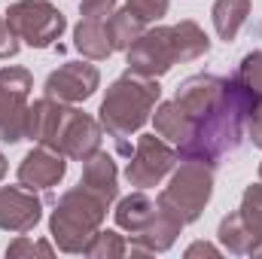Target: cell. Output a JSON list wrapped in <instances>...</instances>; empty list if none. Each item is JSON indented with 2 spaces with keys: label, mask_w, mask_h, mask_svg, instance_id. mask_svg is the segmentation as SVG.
<instances>
[{
  "label": "cell",
  "mask_w": 262,
  "mask_h": 259,
  "mask_svg": "<svg viewBox=\"0 0 262 259\" xmlns=\"http://www.w3.org/2000/svg\"><path fill=\"white\" fill-rule=\"evenodd\" d=\"M174 101L192 122L189 143L177 149L180 159L192 156L210 165H220L223 156L241 146L250 101L235 76L192 73L177 85Z\"/></svg>",
  "instance_id": "6da1fadb"
},
{
  "label": "cell",
  "mask_w": 262,
  "mask_h": 259,
  "mask_svg": "<svg viewBox=\"0 0 262 259\" xmlns=\"http://www.w3.org/2000/svg\"><path fill=\"white\" fill-rule=\"evenodd\" d=\"M207 52H210V37L204 34V28L192 18H183L177 25L146 28L125 49V70L159 79L174 64L195 61Z\"/></svg>",
  "instance_id": "7a4b0ae2"
},
{
  "label": "cell",
  "mask_w": 262,
  "mask_h": 259,
  "mask_svg": "<svg viewBox=\"0 0 262 259\" xmlns=\"http://www.w3.org/2000/svg\"><path fill=\"white\" fill-rule=\"evenodd\" d=\"M159 98H162L159 79L137 76V73L125 70L122 76H116L107 85V95H104L101 110H98V122H101V128L107 131L110 137H116V143L128 153L125 140L131 134H137L152 119V110H156Z\"/></svg>",
  "instance_id": "3957f363"
},
{
  "label": "cell",
  "mask_w": 262,
  "mask_h": 259,
  "mask_svg": "<svg viewBox=\"0 0 262 259\" xmlns=\"http://www.w3.org/2000/svg\"><path fill=\"white\" fill-rule=\"evenodd\" d=\"M107 207H110V201L104 195L92 192L82 183L67 189L49 217V235H52L55 247L61 253H82L85 244L95 238V232L104 226Z\"/></svg>",
  "instance_id": "277c9868"
},
{
  "label": "cell",
  "mask_w": 262,
  "mask_h": 259,
  "mask_svg": "<svg viewBox=\"0 0 262 259\" xmlns=\"http://www.w3.org/2000/svg\"><path fill=\"white\" fill-rule=\"evenodd\" d=\"M213 168L216 165L204 159H192V156L180 159L177 168L171 171V183L156 195L159 207L177 217L183 226L195 223L213 195Z\"/></svg>",
  "instance_id": "5b68a950"
},
{
  "label": "cell",
  "mask_w": 262,
  "mask_h": 259,
  "mask_svg": "<svg viewBox=\"0 0 262 259\" xmlns=\"http://www.w3.org/2000/svg\"><path fill=\"white\" fill-rule=\"evenodd\" d=\"M3 18L12 28V34L25 40L31 49H49L67 31L64 12L49 0H15L9 3Z\"/></svg>",
  "instance_id": "8992f818"
},
{
  "label": "cell",
  "mask_w": 262,
  "mask_h": 259,
  "mask_svg": "<svg viewBox=\"0 0 262 259\" xmlns=\"http://www.w3.org/2000/svg\"><path fill=\"white\" fill-rule=\"evenodd\" d=\"M31 89H34V73L28 67L9 64L0 70V140L3 143L25 140Z\"/></svg>",
  "instance_id": "52a82bcc"
},
{
  "label": "cell",
  "mask_w": 262,
  "mask_h": 259,
  "mask_svg": "<svg viewBox=\"0 0 262 259\" xmlns=\"http://www.w3.org/2000/svg\"><path fill=\"white\" fill-rule=\"evenodd\" d=\"M177 162H180L177 146H171L165 137L140 134L125 165V180L134 189H152L177 168Z\"/></svg>",
  "instance_id": "ba28073f"
},
{
  "label": "cell",
  "mask_w": 262,
  "mask_h": 259,
  "mask_svg": "<svg viewBox=\"0 0 262 259\" xmlns=\"http://www.w3.org/2000/svg\"><path fill=\"white\" fill-rule=\"evenodd\" d=\"M101 122L92 119L89 113L76 110L73 104H67L61 119H58V128L49 140V149L61 153L73 162H85L92 153L101 149Z\"/></svg>",
  "instance_id": "9c48e42d"
},
{
  "label": "cell",
  "mask_w": 262,
  "mask_h": 259,
  "mask_svg": "<svg viewBox=\"0 0 262 259\" xmlns=\"http://www.w3.org/2000/svg\"><path fill=\"white\" fill-rule=\"evenodd\" d=\"M101 89V70L89 61H64L43 82V95L61 104H82Z\"/></svg>",
  "instance_id": "30bf717a"
},
{
  "label": "cell",
  "mask_w": 262,
  "mask_h": 259,
  "mask_svg": "<svg viewBox=\"0 0 262 259\" xmlns=\"http://www.w3.org/2000/svg\"><path fill=\"white\" fill-rule=\"evenodd\" d=\"M43 220V201L34 189L18 186H0V229L25 235Z\"/></svg>",
  "instance_id": "8fae6325"
},
{
  "label": "cell",
  "mask_w": 262,
  "mask_h": 259,
  "mask_svg": "<svg viewBox=\"0 0 262 259\" xmlns=\"http://www.w3.org/2000/svg\"><path fill=\"white\" fill-rule=\"evenodd\" d=\"M64 174H67V156H61V153H55V149L37 143V146L21 159L15 177H18V183H21L25 189L46 192V189L58 186V183L64 180Z\"/></svg>",
  "instance_id": "7c38bea8"
},
{
  "label": "cell",
  "mask_w": 262,
  "mask_h": 259,
  "mask_svg": "<svg viewBox=\"0 0 262 259\" xmlns=\"http://www.w3.org/2000/svg\"><path fill=\"white\" fill-rule=\"evenodd\" d=\"M82 186H89L92 192L104 195L110 204L119 198V168H116V159L104 149L92 153L85 162H82V177H79Z\"/></svg>",
  "instance_id": "4fadbf2b"
},
{
  "label": "cell",
  "mask_w": 262,
  "mask_h": 259,
  "mask_svg": "<svg viewBox=\"0 0 262 259\" xmlns=\"http://www.w3.org/2000/svg\"><path fill=\"white\" fill-rule=\"evenodd\" d=\"M113 213H116V226L125 229L131 238H137V235L156 220V213H159V201L149 198L146 189H134L131 195L119 198V204H116Z\"/></svg>",
  "instance_id": "5bb4252c"
},
{
  "label": "cell",
  "mask_w": 262,
  "mask_h": 259,
  "mask_svg": "<svg viewBox=\"0 0 262 259\" xmlns=\"http://www.w3.org/2000/svg\"><path fill=\"white\" fill-rule=\"evenodd\" d=\"M73 46L89 61L110 58L113 46H110V34H107V18H79V25L73 28Z\"/></svg>",
  "instance_id": "9a60e30c"
},
{
  "label": "cell",
  "mask_w": 262,
  "mask_h": 259,
  "mask_svg": "<svg viewBox=\"0 0 262 259\" xmlns=\"http://www.w3.org/2000/svg\"><path fill=\"white\" fill-rule=\"evenodd\" d=\"M152 125H156V134L159 137H165L171 146H186L189 143V137H192V122L186 119V113L177 107V101L171 98V101H162V104H156V110H152Z\"/></svg>",
  "instance_id": "2e32d148"
},
{
  "label": "cell",
  "mask_w": 262,
  "mask_h": 259,
  "mask_svg": "<svg viewBox=\"0 0 262 259\" xmlns=\"http://www.w3.org/2000/svg\"><path fill=\"white\" fill-rule=\"evenodd\" d=\"M250 6H253V0H216L213 9H210L216 37L226 40V43H232V40L241 34V28L247 25Z\"/></svg>",
  "instance_id": "e0dca14e"
},
{
  "label": "cell",
  "mask_w": 262,
  "mask_h": 259,
  "mask_svg": "<svg viewBox=\"0 0 262 259\" xmlns=\"http://www.w3.org/2000/svg\"><path fill=\"white\" fill-rule=\"evenodd\" d=\"M216 238H220V244H223L229 253H235V256H250V253L256 250V241H253V235L247 232V226L241 223V213H238V210H232V213H226V217L220 220Z\"/></svg>",
  "instance_id": "ac0fdd59"
},
{
  "label": "cell",
  "mask_w": 262,
  "mask_h": 259,
  "mask_svg": "<svg viewBox=\"0 0 262 259\" xmlns=\"http://www.w3.org/2000/svg\"><path fill=\"white\" fill-rule=\"evenodd\" d=\"M143 31H146V21L137 18L128 6H125V9H116V12L107 18V34H110V46H113V52H125Z\"/></svg>",
  "instance_id": "d6986e66"
},
{
  "label": "cell",
  "mask_w": 262,
  "mask_h": 259,
  "mask_svg": "<svg viewBox=\"0 0 262 259\" xmlns=\"http://www.w3.org/2000/svg\"><path fill=\"white\" fill-rule=\"evenodd\" d=\"M238 213H241V223L247 226V232L253 235L256 247L262 244V183H250L244 195H241V204H238ZM253 256V253H250Z\"/></svg>",
  "instance_id": "ffe728a7"
},
{
  "label": "cell",
  "mask_w": 262,
  "mask_h": 259,
  "mask_svg": "<svg viewBox=\"0 0 262 259\" xmlns=\"http://www.w3.org/2000/svg\"><path fill=\"white\" fill-rule=\"evenodd\" d=\"M125 253H128V241L113 229H98L95 238L82 250V256H92V259H119Z\"/></svg>",
  "instance_id": "44dd1931"
},
{
  "label": "cell",
  "mask_w": 262,
  "mask_h": 259,
  "mask_svg": "<svg viewBox=\"0 0 262 259\" xmlns=\"http://www.w3.org/2000/svg\"><path fill=\"white\" fill-rule=\"evenodd\" d=\"M235 79L241 82V89H244L250 107L259 104L262 101V52L244 55V61L238 64V70H235Z\"/></svg>",
  "instance_id": "7402d4cb"
},
{
  "label": "cell",
  "mask_w": 262,
  "mask_h": 259,
  "mask_svg": "<svg viewBox=\"0 0 262 259\" xmlns=\"http://www.w3.org/2000/svg\"><path fill=\"white\" fill-rule=\"evenodd\" d=\"M6 256H55V247H52L49 241L28 238V232H25V235H18V238L6 247Z\"/></svg>",
  "instance_id": "603a6c76"
},
{
  "label": "cell",
  "mask_w": 262,
  "mask_h": 259,
  "mask_svg": "<svg viewBox=\"0 0 262 259\" xmlns=\"http://www.w3.org/2000/svg\"><path fill=\"white\" fill-rule=\"evenodd\" d=\"M125 6H128L137 18H143L149 25V21H162L168 15V6L171 3L168 0H125Z\"/></svg>",
  "instance_id": "cb8c5ba5"
},
{
  "label": "cell",
  "mask_w": 262,
  "mask_h": 259,
  "mask_svg": "<svg viewBox=\"0 0 262 259\" xmlns=\"http://www.w3.org/2000/svg\"><path fill=\"white\" fill-rule=\"evenodd\" d=\"M119 0H79V15L82 18H110L116 12Z\"/></svg>",
  "instance_id": "d4e9b609"
},
{
  "label": "cell",
  "mask_w": 262,
  "mask_h": 259,
  "mask_svg": "<svg viewBox=\"0 0 262 259\" xmlns=\"http://www.w3.org/2000/svg\"><path fill=\"white\" fill-rule=\"evenodd\" d=\"M18 49H21V40L12 34V28H9L6 18L0 15V58H3V61H6V58H15Z\"/></svg>",
  "instance_id": "484cf974"
},
{
  "label": "cell",
  "mask_w": 262,
  "mask_h": 259,
  "mask_svg": "<svg viewBox=\"0 0 262 259\" xmlns=\"http://www.w3.org/2000/svg\"><path fill=\"white\" fill-rule=\"evenodd\" d=\"M247 134H250L253 146L262 149V101H259V104H253V107H250V113H247Z\"/></svg>",
  "instance_id": "4316f807"
},
{
  "label": "cell",
  "mask_w": 262,
  "mask_h": 259,
  "mask_svg": "<svg viewBox=\"0 0 262 259\" xmlns=\"http://www.w3.org/2000/svg\"><path fill=\"white\" fill-rule=\"evenodd\" d=\"M195 256H220V247L216 244H210V241H195V244H189L186 247V259H195Z\"/></svg>",
  "instance_id": "83f0119b"
},
{
  "label": "cell",
  "mask_w": 262,
  "mask_h": 259,
  "mask_svg": "<svg viewBox=\"0 0 262 259\" xmlns=\"http://www.w3.org/2000/svg\"><path fill=\"white\" fill-rule=\"evenodd\" d=\"M6 171H9V162H6V156H3V153H0V180H3V177H6Z\"/></svg>",
  "instance_id": "f1b7e54d"
},
{
  "label": "cell",
  "mask_w": 262,
  "mask_h": 259,
  "mask_svg": "<svg viewBox=\"0 0 262 259\" xmlns=\"http://www.w3.org/2000/svg\"><path fill=\"white\" fill-rule=\"evenodd\" d=\"M253 256H256V259H262V244L256 247V250H253Z\"/></svg>",
  "instance_id": "f546056e"
},
{
  "label": "cell",
  "mask_w": 262,
  "mask_h": 259,
  "mask_svg": "<svg viewBox=\"0 0 262 259\" xmlns=\"http://www.w3.org/2000/svg\"><path fill=\"white\" fill-rule=\"evenodd\" d=\"M259 180H262V162H259Z\"/></svg>",
  "instance_id": "4dcf8cb0"
}]
</instances>
